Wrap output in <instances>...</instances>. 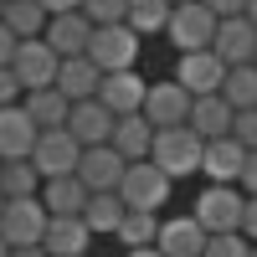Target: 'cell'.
<instances>
[{"label":"cell","mask_w":257,"mask_h":257,"mask_svg":"<svg viewBox=\"0 0 257 257\" xmlns=\"http://www.w3.org/2000/svg\"><path fill=\"white\" fill-rule=\"evenodd\" d=\"M170 196H175V180L165 175V170L155 160H134V165H123V180H118V201L128 211H160L170 206Z\"/></svg>","instance_id":"obj_1"},{"label":"cell","mask_w":257,"mask_h":257,"mask_svg":"<svg viewBox=\"0 0 257 257\" xmlns=\"http://www.w3.org/2000/svg\"><path fill=\"white\" fill-rule=\"evenodd\" d=\"M82 57H88L98 72H134L139 57H144V36H134L123 21H113V26H93Z\"/></svg>","instance_id":"obj_2"},{"label":"cell","mask_w":257,"mask_h":257,"mask_svg":"<svg viewBox=\"0 0 257 257\" xmlns=\"http://www.w3.org/2000/svg\"><path fill=\"white\" fill-rule=\"evenodd\" d=\"M201 134L190 123L175 128H155V144H149V160H155L170 180H185V175H201Z\"/></svg>","instance_id":"obj_3"},{"label":"cell","mask_w":257,"mask_h":257,"mask_svg":"<svg viewBox=\"0 0 257 257\" xmlns=\"http://www.w3.org/2000/svg\"><path fill=\"white\" fill-rule=\"evenodd\" d=\"M242 206L247 196L237 185H201L196 201H190V216L201 221L206 237H221V231H242Z\"/></svg>","instance_id":"obj_4"},{"label":"cell","mask_w":257,"mask_h":257,"mask_svg":"<svg viewBox=\"0 0 257 257\" xmlns=\"http://www.w3.org/2000/svg\"><path fill=\"white\" fill-rule=\"evenodd\" d=\"M165 36H170V47H175V52H206L211 36H216V16H211L201 0H185V6L170 11Z\"/></svg>","instance_id":"obj_5"},{"label":"cell","mask_w":257,"mask_h":257,"mask_svg":"<svg viewBox=\"0 0 257 257\" xmlns=\"http://www.w3.org/2000/svg\"><path fill=\"white\" fill-rule=\"evenodd\" d=\"M77 155H82V144L67 134V128H41L36 144H31V165H36L41 180L72 175V170H77Z\"/></svg>","instance_id":"obj_6"},{"label":"cell","mask_w":257,"mask_h":257,"mask_svg":"<svg viewBox=\"0 0 257 257\" xmlns=\"http://www.w3.org/2000/svg\"><path fill=\"white\" fill-rule=\"evenodd\" d=\"M0 237H6V247H41V237H47V206L36 196L6 201V211H0Z\"/></svg>","instance_id":"obj_7"},{"label":"cell","mask_w":257,"mask_h":257,"mask_svg":"<svg viewBox=\"0 0 257 257\" xmlns=\"http://www.w3.org/2000/svg\"><path fill=\"white\" fill-rule=\"evenodd\" d=\"M57 52L47 47V41H16V57H11V72L21 82V93H31V88H52V77H57Z\"/></svg>","instance_id":"obj_8"},{"label":"cell","mask_w":257,"mask_h":257,"mask_svg":"<svg viewBox=\"0 0 257 257\" xmlns=\"http://www.w3.org/2000/svg\"><path fill=\"white\" fill-rule=\"evenodd\" d=\"M123 165H128V160L118 155L113 144H93V149H82V155H77V170H72V175L88 185V196H98V190H118Z\"/></svg>","instance_id":"obj_9"},{"label":"cell","mask_w":257,"mask_h":257,"mask_svg":"<svg viewBox=\"0 0 257 257\" xmlns=\"http://www.w3.org/2000/svg\"><path fill=\"white\" fill-rule=\"evenodd\" d=\"M144 93H149V77L134 67V72H103V82H98L93 98H98L113 118H123V113H139V108H144Z\"/></svg>","instance_id":"obj_10"},{"label":"cell","mask_w":257,"mask_h":257,"mask_svg":"<svg viewBox=\"0 0 257 257\" xmlns=\"http://www.w3.org/2000/svg\"><path fill=\"white\" fill-rule=\"evenodd\" d=\"M155 128H175V123H185V113H190V93L180 88L175 77H155L149 82V93H144V108H139Z\"/></svg>","instance_id":"obj_11"},{"label":"cell","mask_w":257,"mask_h":257,"mask_svg":"<svg viewBox=\"0 0 257 257\" xmlns=\"http://www.w3.org/2000/svg\"><path fill=\"white\" fill-rule=\"evenodd\" d=\"M221 77H226V62L216 52H180L175 62V82L190 93V98H201V93H221Z\"/></svg>","instance_id":"obj_12"},{"label":"cell","mask_w":257,"mask_h":257,"mask_svg":"<svg viewBox=\"0 0 257 257\" xmlns=\"http://www.w3.org/2000/svg\"><path fill=\"white\" fill-rule=\"evenodd\" d=\"M211 52H216L226 67H247V62L257 57V31H252V21H247V16H226V21H216Z\"/></svg>","instance_id":"obj_13"},{"label":"cell","mask_w":257,"mask_h":257,"mask_svg":"<svg viewBox=\"0 0 257 257\" xmlns=\"http://www.w3.org/2000/svg\"><path fill=\"white\" fill-rule=\"evenodd\" d=\"M242 160H247V149L231 139V134L206 139V144H201V175H206V185H237Z\"/></svg>","instance_id":"obj_14"},{"label":"cell","mask_w":257,"mask_h":257,"mask_svg":"<svg viewBox=\"0 0 257 257\" xmlns=\"http://www.w3.org/2000/svg\"><path fill=\"white\" fill-rule=\"evenodd\" d=\"M155 247L165 257H201L206 252V231H201V221L190 216V211H185V216H160Z\"/></svg>","instance_id":"obj_15"},{"label":"cell","mask_w":257,"mask_h":257,"mask_svg":"<svg viewBox=\"0 0 257 257\" xmlns=\"http://www.w3.org/2000/svg\"><path fill=\"white\" fill-rule=\"evenodd\" d=\"M67 134L82 144V149H93V144H108V134H113V113L103 108L98 98H82V103H72L67 108Z\"/></svg>","instance_id":"obj_16"},{"label":"cell","mask_w":257,"mask_h":257,"mask_svg":"<svg viewBox=\"0 0 257 257\" xmlns=\"http://www.w3.org/2000/svg\"><path fill=\"white\" fill-rule=\"evenodd\" d=\"M47 257H88L93 231L82 216H47V237H41Z\"/></svg>","instance_id":"obj_17"},{"label":"cell","mask_w":257,"mask_h":257,"mask_svg":"<svg viewBox=\"0 0 257 257\" xmlns=\"http://www.w3.org/2000/svg\"><path fill=\"white\" fill-rule=\"evenodd\" d=\"M88 36H93V21L82 11H67V16H52L47 31H41V41L57 52V57H82L88 52Z\"/></svg>","instance_id":"obj_18"},{"label":"cell","mask_w":257,"mask_h":257,"mask_svg":"<svg viewBox=\"0 0 257 257\" xmlns=\"http://www.w3.org/2000/svg\"><path fill=\"white\" fill-rule=\"evenodd\" d=\"M98 82H103V72L93 67L88 57H62V62H57V77H52V88L67 98V103H82V98H93V93H98Z\"/></svg>","instance_id":"obj_19"},{"label":"cell","mask_w":257,"mask_h":257,"mask_svg":"<svg viewBox=\"0 0 257 257\" xmlns=\"http://www.w3.org/2000/svg\"><path fill=\"white\" fill-rule=\"evenodd\" d=\"M231 103L221 98V93H201V98H190V113H185V123L196 128L201 139H221V134H231Z\"/></svg>","instance_id":"obj_20"},{"label":"cell","mask_w":257,"mask_h":257,"mask_svg":"<svg viewBox=\"0 0 257 257\" xmlns=\"http://www.w3.org/2000/svg\"><path fill=\"white\" fill-rule=\"evenodd\" d=\"M41 128L26 118V108H0V160H31V144H36Z\"/></svg>","instance_id":"obj_21"},{"label":"cell","mask_w":257,"mask_h":257,"mask_svg":"<svg viewBox=\"0 0 257 257\" xmlns=\"http://www.w3.org/2000/svg\"><path fill=\"white\" fill-rule=\"evenodd\" d=\"M36 201L47 206V216H82V206H88V185L77 175H57V180H41Z\"/></svg>","instance_id":"obj_22"},{"label":"cell","mask_w":257,"mask_h":257,"mask_svg":"<svg viewBox=\"0 0 257 257\" xmlns=\"http://www.w3.org/2000/svg\"><path fill=\"white\" fill-rule=\"evenodd\" d=\"M108 144L118 149L128 165H134V160H149V144H155V123H149L144 113H123V118H113Z\"/></svg>","instance_id":"obj_23"},{"label":"cell","mask_w":257,"mask_h":257,"mask_svg":"<svg viewBox=\"0 0 257 257\" xmlns=\"http://www.w3.org/2000/svg\"><path fill=\"white\" fill-rule=\"evenodd\" d=\"M21 108H26V118H31L36 128H62L72 103L62 98L57 88H31V93H21Z\"/></svg>","instance_id":"obj_24"},{"label":"cell","mask_w":257,"mask_h":257,"mask_svg":"<svg viewBox=\"0 0 257 257\" xmlns=\"http://www.w3.org/2000/svg\"><path fill=\"white\" fill-rule=\"evenodd\" d=\"M123 201H118V190H98V196H88V206H82V221H88L93 237H113V226L123 221Z\"/></svg>","instance_id":"obj_25"},{"label":"cell","mask_w":257,"mask_h":257,"mask_svg":"<svg viewBox=\"0 0 257 257\" xmlns=\"http://www.w3.org/2000/svg\"><path fill=\"white\" fill-rule=\"evenodd\" d=\"M0 21H6V26H11V36L16 41H36L41 31H47V11H41L36 6V0H6V11H0Z\"/></svg>","instance_id":"obj_26"},{"label":"cell","mask_w":257,"mask_h":257,"mask_svg":"<svg viewBox=\"0 0 257 257\" xmlns=\"http://www.w3.org/2000/svg\"><path fill=\"white\" fill-rule=\"evenodd\" d=\"M170 0H128V16H123V26L134 31V36H165L170 26Z\"/></svg>","instance_id":"obj_27"},{"label":"cell","mask_w":257,"mask_h":257,"mask_svg":"<svg viewBox=\"0 0 257 257\" xmlns=\"http://www.w3.org/2000/svg\"><path fill=\"white\" fill-rule=\"evenodd\" d=\"M41 190V175L31 160H0V196L6 201H26Z\"/></svg>","instance_id":"obj_28"},{"label":"cell","mask_w":257,"mask_h":257,"mask_svg":"<svg viewBox=\"0 0 257 257\" xmlns=\"http://www.w3.org/2000/svg\"><path fill=\"white\" fill-rule=\"evenodd\" d=\"M221 98L231 103V113L257 108V67H252V62H247V67H226V77H221Z\"/></svg>","instance_id":"obj_29"},{"label":"cell","mask_w":257,"mask_h":257,"mask_svg":"<svg viewBox=\"0 0 257 257\" xmlns=\"http://www.w3.org/2000/svg\"><path fill=\"white\" fill-rule=\"evenodd\" d=\"M155 231H160L155 211H123V221L113 226V242H123V252L128 247H155Z\"/></svg>","instance_id":"obj_30"},{"label":"cell","mask_w":257,"mask_h":257,"mask_svg":"<svg viewBox=\"0 0 257 257\" xmlns=\"http://www.w3.org/2000/svg\"><path fill=\"white\" fill-rule=\"evenodd\" d=\"M77 11L88 16L93 26H113V21H123V16H128V0H82Z\"/></svg>","instance_id":"obj_31"},{"label":"cell","mask_w":257,"mask_h":257,"mask_svg":"<svg viewBox=\"0 0 257 257\" xmlns=\"http://www.w3.org/2000/svg\"><path fill=\"white\" fill-rule=\"evenodd\" d=\"M252 242L242 237V231H221V237H206V252L201 257H247Z\"/></svg>","instance_id":"obj_32"},{"label":"cell","mask_w":257,"mask_h":257,"mask_svg":"<svg viewBox=\"0 0 257 257\" xmlns=\"http://www.w3.org/2000/svg\"><path fill=\"white\" fill-rule=\"evenodd\" d=\"M231 139H237V144L247 149V155L257 149V108H242L237 118H231Z\"/></svg>","instance_id":"obj_33"},{"label":"cell","mask_w":257,"mask_h":257,"mask_svg":"<svg viewBox=\"0 0 257 257\" xmlns=\"http://www.w3.org/2000/svg\"><path fill=\"white\" fill-rule=\"evenodd\" d=\"M16 103H21V82L11 67H0V108H16Z\"/></svg>","instance_id":"obj_34"},{"label":"cell","mask_w":257,"mask_h":257,"mask_svg":"<svg viewBox=\"0 0 257 257\" xmlns=\"http://www.w3.org/2000/svg\"><path fill=\"white\" fill-rule=\"evenodd\" d=\"M237 190H242V196H257V149H252V155L242 160V175H237Z\"/></svg>","instance_id":"obj_35"},{"label":"cell","mask_w":257,"mask_h":257,"mask_svg":"<svg viewBox=\"0 0 257 257\" xmlns=\"http://www.w3.org/2000/svg\"><path fill=\"white\" fill-rule=\"evenodd\" d=\"M201 6L216 16V21H226V16H242V11H247V0H201Z\"/></svg>","instance_id":"obj_36"},{"label":"cell","mask_w":257,"mask_h":257,"mask_svg":"<svg viewBox=\"0 0 257 257\" xmlns=\"http://www.w3.org/2000/svg\"><path fill=\"white\" fill-rule=\"evenodd\" d=\"M242 237L257 247V196H247V206H242Z\"/></svg>","instance_id":"obj_37"},{"label":"cell","mask_w":257,"mask_h":257,"mask_svg":"<svg viewBox=\"0 0 257 257\" xmlns=\"http://www.w3.org/2000/svg\"><path fill=\"white\" fill-rule=\"evenodd\" d=\"M11 57H16V36H11L6 21H0V67H11Z\"/></svg>","instance_id":"obj_38"},{"label":"cell","mask_w":257,"mask_h":257,"mask_svg":"<svg viewBox=\"0 0 257 257\" xmlns=\"http://www.w3.org/2000/svg\"><path fill=\"white\" fill-rule=\"evenodd\" d=\"M36 6L47 11V16H67V11H77V6H82V0H36Z\"/></svg>","instance_id":"obj_39"},{"label":"cell","mask_w":257,"mask_h":257,"mask_svg":"<svg viewBox=\"0 0 257 257\" xmlns=\"http://www.w3.org/2000/svg\"><path fill=\"white\" fill-rule=\"evenodd\" d=\"M11 257H47V247H11Z\"/></svg>","instance_id":"obj_40"},{"label":"cell","mask_w":257,"mask_h":257,"mask_svg":"<svg viewBox=\"0 0 257 257\" xmlns=\"http://www.w3.org/2000/svg\"><path fill=\"white\" fill-rule=\"evenodd\" d=\"M123 257H165V252H160V247H128Z\"/></svg>","instance_id":"obj_41"},{"label":"cell","mask_w":257,"mask_h":257,"mask_svg":"<svg viewBox=\"0 0 257 257\" xmlns=\"http://www.w3.org/2000/svg\"><path fill=\"white\" fill-rule=\"evenodd\" d=\"M247 21H252V31H257V0H247V11H242Z\"/></svg>","instance_id":"obj_42"},{"label":"cell","mask_w":257,"mask_h":257,"mask_svg":"<svg viewBox=\"0 0 257 257\" xmlns=\"http://www.w3.org/2000/svg\"><path fill=\"white\" fill-rule=\"evenodd\" d=\"M0 257H11V247H6V237H0Z\"/></svg>","instance_id":"obj_43"},{"label":"cell","mask_w":257,"mask_h":257,"mask_svg":"<svg viewBox=\"0 0 257 257\" xmlns=\"http://www.w3.org/2000/svg\"><path fill=\"white\" fill-rule=\"evenodd\" d=\"M170 6H185V0H170Z\"/></svg>","instance_id":"obj_44"},{"label":"cell","mask_w":257,"mask_h":257,"mask_svg":"<svg viewBox=\"0 0 257 257\" xmlns=\"http://www.w3.org/2000/svg\"><path fill=\"white\" fill-rule=\"evenodd\" d=\"M0 211H6V196H0Z\"/></svg>","instance_id":"obj_45"},{"label":"cell","mask_w":257,"mask_h":257,"mask_svg":"<svg viewBox=\"0 0 257 257\" xmlns=\"http://www.w3.org/2000/svg\"><path fill=\"white\" fill-rule=\"evenodd\" d=\"M247 257H257V247H252V252H247Z\"/></svg>","instance_id":"obj_46"},{"label":"cell","mask_w":257,"mask_h":257,"mask_svg":"<svg viewBox=\"0 0 257 257\" xmlns=\"http://www.w3.org/2000/svg\"><path fill=\"white\" fill-rule=\"evenodd\" d=\"M0 11H6V0H0Z\"/></svg>","instance_id":"obj_47"},{"label":"cell","mask_w":257,"mask_h":257,"mask_svg":"<svg viewBox=\"0 0 257 257\" xmlns=\"http://www.w3.org/2000/svg\"><path fill=\"white\" fill-rule=\"evenodd\" d=\"M252 67H257V57H252Z\"/></svg>","instance_id":"obj_48"}]
</instances>
